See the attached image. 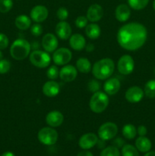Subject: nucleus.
<instances>
[{"label": "nucleus", "instance_id": "f257e3e1", "mask_svg": "<svg viewBox=\"0 0 155 156\" xmlns=\"http://www.w3.org/2000/svg\"><path fill=\"white\" fill-rule=\"evenodd\" d=\"M117 42L122 48L135 51L144 46L147 38V30L143 24L130 22L124 24L117 32Z\"/></svg>", "mask_w": 155, "mask_h": 156}, {"label": "nucleus", "instance_id": "f03ea898", "mask_svg": "<svg viewBox=\"0 0 155 156\" xmlns=\"http://www.w3.org/2000/svg\"><path fill=\"white\" fill-rule=\"evenodd\" d=\"M115 70L114 61L110 58H103L96 62L92 67L93 76L99 80H105L110 77Z\"/></svg>", "mask_w": 155, "mask_h": 156}, {"label": "nucleus", "instance_id": "7ed1b4c3", "mask_svg": "<svg viewBox=\"0 0 155 156\" xmlns=\"http://www.w3.org/2000/svg\"><path fill=\"white\" fill-rule=\"evenodd\" d=\"M31 46L25 39L19 38L12 43L10 47V54L16 60H23L30 53Z\"/></svg>", "mask_w": 155, "mask_h": 156}, {"label": "nucleus", "instance_id": "20e7f679", "mask_svg": "<svg viewBox=\"0 0 155 156\" xmlns=\"http://www.w3.org/2000/svg\"><path fill=\"white\" fill-rule=\"evenodd\" d=\"M109 97L103 91H98L94 92L89 101L90 109L96 114H100L107 108L109 105Z\"/></svg>", "mask_w": 155, "mask_h": 156}, {"label": "nucleus", "instance_id": "39448f33", "mask_svg": "<svg viewBox=\"0 0 155 156\" xmlns=\"http://www.w3.org/2000/svg\"><path fill=\"white\" fill-rule=\"evenodd\" d=\"M29 59L32 65L40 69L46 68L51 62L50 54L47 52L39 50H35L30 53Z\"/></svg>", "mask_w": 155, "mask_h": 156}, {"label": "nucleus", "instance_id": "423d86ee", "mask_svg": "<svg viewBox=\"0 0 155 156\" xmlns=\"http://www.w3.org/2000/svg\"><path fill=\"white\" fill-rule=\"evenodd\" d=\"M58 133L53 127H43L40 129L37 134L38 140L46 146H53L58 140Z\"/></svg>", "mask_w": 155, "mask_h": 156}, {"label": "nucleus", "instance_id": "0eeeda50", "mask_svg": "<svg viewBox=\"0 0 155 156\" xmlns=\"http://www.w3.org/2000/svg\"><path fill=\"white\" fill-rule=\"evenodd\" d=\"M118 133V126L112 122H106L98 129V136L101 140L107 141L113 139Z\"/></svg>", "mask_w": 155, "mask_h": 156}, {"label": "nucleus", "instance_id": "6e6552de", "mask_svg": "<svg viewBox=\"0 0 155 156\" xmlns=\"http://www.w3.org/2000/svg\"><path fill=\"white\" fill-rule=\"evenodd\" d=\"M72 58V53L68 48L61 47L57 48L53 54V60L56 65L65 66L71 61Z\"/></svg>", "mask_w": 155, "mask_h": 156}, {"label": "nucleus", "instance_id": "1a4fd4ad", "mask_svg": "<svg viewBox=\"0 0 155 156\" xmlns=\"http://www.w3.org/2000/svg\"><path fill=\"white\" fill-rule=\"evenodd\" d=\"M117 69L120 74L127 76L131 74L135 69V62L130 55H123L117 63Z\"/></svg>", "mask_w": 155, "mask_h": 156}, {"label": "nucleus", "instance_id": "9d476101", "mask_svg": "<svg viewBox=\"0 0 155 156\" xmlns=\"http://www.w3.org/2000/svg\"><path fill=\"white\" fill-rule=\"evenodd\" d=\"M49 15V11L46 6L38 5L31 9L30 17L34 22L41 23L45 21Z\"/></svg>", "mask_w": 155, "mask_h": 156}, {"label": "nucleus", "instance_id": "9b49d317", "mask_svg": "<svg viewBox=\"0 0 155 156\" xmlns=\"http://www.w3.org/2000/svg\"><path fill=\"white\" fill-rule=\"evenodd\" d=\"M144 95V90L138 86H132L128 88L125 94V98L129 103L136 104L142 100Z\"/></svg>", "mask_w": 155, "mask_h": 156}, {"label": "nucleus", "instance_id": "f8f14e48", "mask_svg": "<svg viewBox=\"0 0 155 156\" xmlns=\"http://www.w3.org/2000/svg\"><path fill=\"white\" fill-rule=\"evenodd\" d=\"M59 46L57 37L53 34L48 33L42 38V47L47 53H53Z\"/></svg>", "mask_w": 155, "mask_h": 156}, {"label": "nucleus", "instance_id": "ddd939ff", "mask_svg": "<svg viewBox=\"0 0 155 156\" xmlns=\"http://www.w3.org/2000/svg\"><path fill=\"white\" fill-rule=\"evenodd\" d=\"M98 141V137L93 133H88L84 134L79 139L78 145L84 150H88L91 149L97 145Z\"/></svg>", "mask_w": 155, "mask_h": 156}, {"label": "nucleus", "instance_id": "4468645a", "mask_svg": "<svg viewBox=\"0 0 155 156\" xmlns=\"http://www.w3.org/2000/svg\"><path fill=\"white\" fill-rule=\"evenodd\" d=\"M78 70L76 67L71 65L64 66L59 71V77L63 82H71L76 79Z\"/></svg>", "mask_w": 155, "mask_h": 156}, {"label": "nucleus", "instance_id": "2eb2a0df", "mask_svg": "<svg viewBox=\"0 0 155 156\" xmlns=\"http://www.w3.org/2000/svg\"><path fill=\"white\" fill-rule=\"evenodd\" d=\"M103 16V9L99 4H93L87 11V18L91 22L94 23L100 21Z\"/></svg>", "mask_w": 155, "mask_h": 156}, {"label": "nucleus", "instance_id": "dca6fc26", "mask_svg": "<svg viewBox=\"0 0 155 156\" xmlns=\"http://www.w3.org/2000/svg\"><path fill=\"white\" fill-rule=\"evenodd\" d=\"M64 120V116L60 111H50L46 116V122L51 127H59L62 125Z\"/></svg>", "mask_w": 155, "mask_h": 156}, {"label": "nucleus", "instance_id": "f3484780", "mask_svg": "<svg viewBox=\"0 0 155 156\" xmlns=\"http://www.w3.org/2000/svg\"><path fill=\"white\" fill-rule=\"evenodd\" d=\"M71 27L65 21H61L56 24V34L62 40H68L71 36Z\"/></svg>", "mask_w": 155, "mask_h": 156}, {"label": "nucleus", "instance_id": "a211bd4d", "mask_svg": "<svg viewBox=\"0 0 155 156\" xmlns=\"http://www.w3.org/2000/svg\"><path fill=\"white\" fill-rule=\"evenodd\" d=\"M60 92V87L58 82L54 80H50L45 82L43 86V93L48 98L56 97Z\"/></svg>", "mask_w": 155, "mask_h": 156}, {"label": "nucleus", "instance_id": "6ab92c4d", "mask_svg": "<svg viewBox=\"0 0 155 156\" xmlns=\"http://www.w3.org/2000/svg\"><path fill=\"white\" fill-rule=\"evenodd\" d=\"M120 87L121 84L118 79L110 78L107 79L103 85V90L107 95H114L119 91Z\"/></svg>", "mask_w": 155, "mask_h": 156}, {"label": "nucleus", "instance_id": "aec40b11", "mask_svg": "<svg viewBox=\"0 0 155 156\" xmlns=\"http://www.w3.org/2000/svg\"><path fill=\"white\" fill-rule=\"evenodd\" d=\"M131 16V9L129 5L126 4H120L115 11V17L120 22L128 21Z\"/></svg>", "mask_w": 155, "mask_h": 156}, {"label": "nucleus", "instance_id": "412c9836", "mask_svg": "<svg viewBox=\"0 0 155 156\" xmlns=\"http://www.w3.org/2000/svg\"><path fill=\"white\" fill-rule=\"evenodd\" d=\"M69 45L73 50L80 51L86 47V41L83 35L80 34H74L69 37Z\"/></svg>", "mask_w": 155, "mask_h": 156}, {"label": "nucleus", "instance_id": "4be33fe9", "mask_svg": "<svg viewBox=\"0 0 155 156\" xmlns=\"http://www.w3.org/2000/svg\"><path fill=\"white\" fill-rule=\"evenodd\" d=\"M135 147L139 152H147L151 149L152 143L147 137L139 136L135 141Z\"/></svg>", "mask_w": 155, "mask_h": 156}, {"label": "nucleus", "instance_id": "5701e85b", "mask_svg": "<svg viewBox=\"0 0 155 156\" xmlns=\"http://www.w3.org/2000/svg\"><path fill=\"white\" fill-rule=\"evenodd\" d=\"M85 34L87 37L91 40H95L100 37L101 34L100 26L96 23H91L85 27Z\"/></svg>", "mask_w": 155, "mask_h": 156}, {"label": "nucleus", "instance_id": "b1692460", "mask_svg": "<svg viewBox=\"0 0 155 156\" xmlns=\"http://www.w3.org/2000/svg\"><path fill=\"white\" fill-rule=\"evenodd\" d=\"M15 24L19 30H26L31 25V19L26 15H20L15 18Z\"/></svg>", "mask_w": 155, "mask_h": 156}, {"label": "nucleus", "instance_id": "393cba45", "mask_svg": "<svg viewBox=\"0 0 155 156\" xmlns=\"http://www.w3.org/2000/svg\"><path fill=\"white\" fill-rule=\"evenodd\" d=\"M76 69L80 73L88 74L91 70V63L87 58L81 57L76 62Z\"/></svg>", "mask_w": 155, "mask_h": 156}, {"label": "nucleus", "instance_id": "a878e982", "mask_svg": "<svg viewBox=\"0 0 155 156\" xmlns=\"http://www.w3.org/2000/svg\"><path fill=\"white\" fill-rule=\"evenodd\" d=\"M122 135L127 140H133L137 135V129L134 125L130 124H126L122 127Z\"/></svg>", "mask_w": 155, "mask_h": 156}, {"label": "nucleus", "instance_id": "bb28decb", "mask_svg": "<svg viewBox=\"0 0 155 156\" xmlns=\"http://www.w3.org/2000/svg\"><path fill=\"white\" fill-rule=\"evenodd\" d=\"M144 92L149 98H155V80L152 79L145 84Z\"/></svg>", "mask_w": 155, "mask_h": 156}, {"label": "nucleus", "instance_id": "cd10ccee", "mask_svg": "<svg viewBox=\"0 0 155 156\" xmlns=\"http://www.w3.org/2000/svg\"><path fill=\"white\" fill-rule=\"evenodd\" d=\"M149 0H128L129 7L134 10H142L147 5Z\"/></svg>", "mask_w": 155, "mask_h": 156}, {"label": "nucleus", "instance_id": "c85d7f7f", "mask_svg": "<svg viewBox=\"0 0 155 156\" xmlns=\"http://www.w3.org/2000/svg\"><path fill=\"white\" fill-rule=\"evenodd\" d=\"M122 156H139L138 150L132 145L126 144L122 147Z\"/></svg>", "mask_w": 155, "mask_h": 156}, {"label": "nucleus", "instance_id": "c756f323", "mask_svg": "<svg viewBox=\"0 0 155 156\" xmlns=\"http://www.w3.org/2000/svg\"><path fill=\"white\" fill-rule=\"evenodd\" d=\"M100 156H120V152L118 148L110 146L104 148L100 152Z\"/></svg>", "mask_w": 155, "mask_h": 156}, {"label": "nucleus", "instance_id": "7c9ffc66", "mask_svg": "<svg viewBox=\"0 0 155 156\" xmlns=\"http://www.w3.org/2000/svg\"><path fill=\"white\" fill-rule=\"evenodd\" d=\"M13 7L12 0H0V12L7 13Z\"/></svg>", "mask_w": 155, "mask_h": 156}, {"label": "nucleus", "instance_id": "2f4dec72", "mask_svg": "<svg viewBox=\"0 0 155 156\" xmlns=\"http://www.w3.org/2000/svg\"><path fill=\"white\" fill-rule=\"evenodd\" d=\"M46 76L50 80H55L59 76V70L56 66H51L46 71Z\"/></svg>", "mask_w": 155, "mask_h": 156}, {"label": "nucleus", "instance_id": "473e14b6", "mask_svg": "<svg viewBox=\"0 0 155 156\" xmlns=\"http://www.w3.org/2000/svg\"><path fill=\"white\" fill-rule=\"evenodd\" d=\"M11 69V62L7 59L0 60V74H5L9 73Z\"/></svg>", "mask_w": 155, "mask_h": 156}, {"label": "nucleus", "instance_id": "72a5a7b5", "mask_svg": "<svg viewBox=\"0 0 155 156\" xmlns=\"http://www.w3.org/2000/svg\"><path fill=\"white\" fill-rule=\"evenodd\" d=\"M88 19L87 18V17L85 16H79L78 17L75 19L74 21V24L75 26L78 28H84V27H86V26L88 25Z\"/></svg>", "mask_w": 155, "mask_h": 156}, {"label": "nucleus", "instance_id": "f704fd0d", "mask_svg": "<svg viewBox=\"0 0 155 156\" xmlns=\"http://www.w3.org/2000/svg\"><path fill=\"white\" fill-rule=\"evenodd\" d=\"M56 16L60 21H65L68 17V12L67 9L64 7L59 8L56 12Z\"/></svg>", "mask_w": 155, "mask_h": 156}, {"label": "nucleus", "instance_id": "c9c22d12", "mask_svg": "<svg viewBox=\"0 0 155 156\" xmlns=\"http://www.w3.org/2000/svg\"><path fill=\"white\" fill-rule=\"evenodd\" d=\"M30 32H31V34L33 36L39 37L43 33L42 25L40 24L39 23H36V24H33L31 26V27H30Z\"/></svg>", "mask_w": 155, "mask_h": 156}, {"label": "nucleus", "instance_id": "e433bc0d", "mask_svg": "<svg viewBox=\"0 0 155 156\" xmlns=\"http://www.w3.org/2000/svg\"><path fill=\"white\" fill-rule=\"evenodd\" d=\"M9 44V40L5 34L0 33V50H5L8 47Z\"/></svg>", "mask_w": 155, "mask_h": 156}, {"label": "nucleus", "instance_id": "4c0bfd02", "mask_svg": "<svg viewBox=\"0 0 155 156\" xmlns=\"http://www.w3.org/2000/svg\"><path fill=\"white\" fill-rule=\"evenodd\" d=\"M100 83L96 80H91L88 83V89L93 93L98 91L100 89Z\"/></svg>", "mask_w": 155, "mask_h": 156}, {"label": "nucleus", "instance_id": "58836bf2", "mask_svg": "<svg viewBox=\"0 0 155 156\" xmlns=\"http://www.w3.org/2000/svg\"><path fill=\"white\" fill-rule=\"evenodd\" d=\"M147 133V129L145 126L144 125H140L137 129V133L140 136H145L146 134Z\"/></svg>", "mask_w": 155, "mask_h": 156}, {"label": "nucleus", "instance_id": "ea45409f", "mask_svg": "<svg viewBox=\"0 0 155 156\" xmlns=\"http://www.w3.org/2000/svg\"><path fill=\"white\" fill-rule=\"evenodd\" d=\"M112 146H114L115 147L118 148H122L123 146H124V140L121 138H117L112 142Z\"/></svg>", "mask_w": 155, "mask_h": 156}, {"label": "nucleus", "instance_id": "a19ab883", "mask_svg": "<svg viewBox=\"0 0 155 156\" xmlns=\"http://www.w3.org/2000/svg\"><path fill=\"white\" fill-rule=\"evenodd\" d=\"M77 156H94L93 154L91 153L89 151H82V152H80L78 154Z\"/></svg>", "mask_w": 155, "mask_h": 156}, {"label": "nucleus", "instance_id": "79ce46f5", "mask_svg": "<svg viewBox=\"0 0 155 156\" xmlns=\"http://www.w3.org/2000/svg\"><path fill=\"white\" fill-rule=\"evenodd\" d=\"M97 145L98 146L99 149H103L105 148V145H106V143H105V140H101V139H100V140H98V141H97Z\"/></svg>", "mask_w": 155, "mask_h": 156}, {"label": "nucleus", "instance_id": "37998d69", "mask_svg": "<svg viewBox=\"0 0 155 156\" xmlns=\"http://www.w3.org/2000/svg\"><path fill=\"white\" fill-rule=\"evenodd\" d=\"M85 48H86V50L88 52H92L94 50V44H89L87 45V47H85Z\"/></svg>", "mask_w": 155, "mask_h": 156}, {"label": "nucleus", "instance_id": "c03bdc74", "mask_svg": "<svg viewBox=\"0 0 155 156\" xmlns=\"http://www.w3.org/2000/svg\"><path fill=\"white\" fill-rule=\"evenodd\" d=\"M2 156H15V154L12 152H5L2 155Z\"/></svg>", "mask_w": 155, "mask_h": 156}, {"label": "nucleus", "instance_id": "a18cd8bd", "mask_svg": "<svg viewBox=\"0 0 155 156\" xmlns=\"http://www.w3.org/2000/svg\"><path fill=\"white\" fill-rule=\"evenodd\" d=\"M144 156H155V152H153V151H151V152H146V154L144 155Z\"/></svg>", "mask_w": 155, "mask_h": 156}, {"label": "nucleus", "instance_id": "49530a36", "mask_svg": "<svg viewBox=\"0 0 155 156\" xmlns=\"http://www.w3.org/2000/svg\"><path fill=\"white\" fill-rule=\"evenodd\" d=\"M2 57H3L2 53V52L0 51V60H1V59H2Z\"/></svg>", "mask_w": 155, "mask_h": 156}, {"label": "nucleus", "instance_id": "de8ad7c7", "mask_svg": "<svg viewBox=\"0 0 155 156\" xmlns=\"http://www.w3.org/2000/svg\"><path fill=\"white\" fill-rule=\"evenodd\" d=\"M153 10L155 11V0H153Z\"/></svg>", "mask_w": 155, "mask_h": 156}]
</instances>
